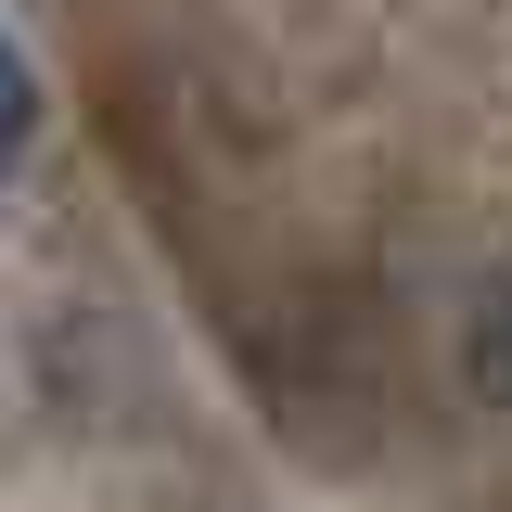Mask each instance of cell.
I'll list each match as a JSON object with an SVG mask.
<instances>
[{"label": "cell", "mask_w": 512, "mask_h": 512, "mask_svg": "<svg viewBox=\"0 0 512 512\" xmlns=\"http://www.w3.org/2000/svg\"><path fill=\"white\" fill-rule=\"evenodd\" d=\"M461 372H474L487 410H512V269L474 295V320H461Z\"/></svg>", "instance_id": "obj_1"}, {"label": "cell", "mask_w": 512, "mask_h": 512, "mask_svg": "<svg viewBox=\"0 0 512 512\" xmlns=\"http://www.w3.org/2000/svg\"><path fill=\"white\" fill-rule=\"evenodd\" d=\"M26 128H39V77H26V52L0 39V167L26 154Z\"/></svg>", "instance_id": "obj_2"}]
</instances>
